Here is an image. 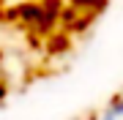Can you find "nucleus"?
I'll return each mask as SVG.
<instances>
[{
    "instance_id": "nucleus-2",
    "label": "nucleus",
    "mask_w": 123,
    "mask_h": 120,
    "mask_svg": "<svg viewBox=\"0 0 123 120\" xmlns=\"http://www.w3.org/2000/svg\"><path fill=\"white\" fill-rule=\"evenodd\" d=\"M77 3H79V6H85V8H88V6H98L101 0H77Z\"/></svg>"
},
{
    "instance_id": "nucleus-1",
    "label": "nucleus",
    "mask_w": 123,
    "mask_h": 120,
    "mask_svg": "<svg viewBox=\"0 0 123 120\" xmlns=\"http://www.w3.org/2000/svg\"><path fill=\"white\" fill-rule=\"evenodd\" d=\"M96 120H123V96H118L115 101H110L104 109L98 112Z\"/></svg>"
}]
</instances>
